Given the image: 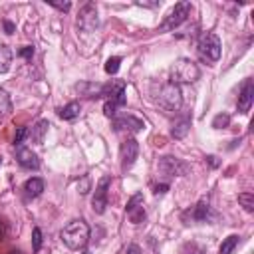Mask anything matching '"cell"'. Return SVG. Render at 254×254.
<instances>
[{
  "label": "cell",
  "instance_id": "1",
  "mask_svg": "<svg viewBox=\"0 0 254 254\" xmlns=\"http://www.w3.org/2000/svg\"><path fill=\"white\" fill-rule=\"evenodd\" d=\"M60 236H62V242H64L69 250H81V248H85V244L89 242V226H87L85 220L77 218V220L67 222V224L62 228Z\"/></svg>",
  "mask_w": 254,
  "mask_h": 254
},
{
  "label": "cell",
  "instance_id": "2",
  "mask_svg": "<svg viewBox=\"0 0 254 254\" xmlns=\"http://www.w3.org/2000/svg\"><path fill=\"white\" fill-rule=\"evenodd\" d=\"M173 83H192L200 77L198 65L190 58H179L171 67Z\"/></svg>",
  "mask_w": 254,
  "mask_h": 254
},
{
  "label": "cell",
  "instance_id": "3",
  "mask_svg": "<svg viewBox=\"0 0 254 254\" xmlns=\"http://www.w3.org/2000/svg\"><path fill=\"white\" fill-rule=\"evenodd\" d=\"M198 54H200V58L202 60H206V62H210V64H214L218 58H220V38L216 36V34H212V32H204L200 38H198Z\"/></svg>",
  "mask_w": 254,
  "mask_h": 254
},
{
  "label": "cell",
  "instance_id": "4",
  "mask_svg": "<svg viewBox=\"0 0 254 254\" xmlns=\"http://www.w3.org/2000/svg\"><path fill=\"white\" fill-rule=\"evenodd\" d=\"M159 105L165 107L167 111H179L183 105V95H181V87L177 83H165L161 87L159 93Z\"/></svg>",
  "mask_w": 254,
  "mask_h": 254
},
{
  "label": "cell",
  "instance_id": "5",
  "mask_svg": "<svg viewBox=\"0 0 254 254\" xmlns=\"http://www.w3.org/2000/svg\"><path fill=\"white\" fill-rule=\"evenodd\" d=\"M190 14V4L189 2H179V4H175V8L169 12V16L165 18V22L159 26V30L161 32H169V30H175V28H179L185 20H187V16Z\"/></svg>",
  "mask_w": 254,
  "mask_h": 254
},
{
  "label": "cell",
  "instance_id": "6",
  "mask_svg": "<svg viewBox=\"0 0 254 254\" xmlns=\"http://www.w3.org/2000/svg\"><path fill=\"white\" fill-rule=\"evenodd\" d=\"M183 220H187V222L189 220H192V222H212V220H216V212L212 210V206L206 200H200L190 210H187L183 214Z\"/></svg>",
  "mask_w": 254,
  "mask_h": 254
},
{
  "label": "cell",
  "instance_id": "7",
  "mask_svg": "<svg viewBox=\"0 0 254 254\" xmlns=\"http://www.w3.org/2000/svg\"><path fill=\"white\" fill-rule=\"evenodd\" d=\"M157 167H159V171L163 175H169V177H183V175H187L190 171L189 163H185V161H181L177 157H169V155L161 157Z\"/></svg>",
  "mask_w": 254,
  "mask_h": 254
},
{
  "label": "cell",
  "instance_id": "8",
  "mask_svg": "<svg viewBox=\"0 0 254 254\" xmlns=\"http://www.w3.org/2000/svg\"><path fill=\"white\" fill-rule=\"evenodd\" d=\"M109 185H111V177L105 175V177L99 179V183H97V187H95V190H93V196H91V208H93V212H97V214H103V212H105Z\"/></svg>",
  "mask_w": 254,
  "mask_h": 254
},
{
  "label": "cell",
  "instance_id": "9",
  "mask_svg": "<svg viewBox=\"0 0 254 254\" xmlns=\"http://www.w3.org/2000/svg\"><path fill=\"white\" fill-rule=\"evenodd\" d=\"M137 155H139V143H137V139H133V137L125 139V141L121 143V147H119L121 171H129V169L135 165Z\"/></svg>",
  "mask_w": 254,
  "mask_h": 254
},
{
  "label": "cell",
  "instance_id": "10",
  "mask_svg": "<svg viewBox=\"0 0 254 254\" xmlns=\"http://www.w3.org/2000/svg\"><path fill=\"white\" fill-rule=\"evenodd\" d=\"M77 24H79V28H81V30H85V32H91V30H95V28H97L99 18H97V8H95V4L87 2V4L79 10Z\"/></svg>",
  "mask_w": 254,
  "mask_h": 254
},
{
  "label": "cell",
  "instance_id": "11",
  "mask_svg": "<svg viewBox=\"0 0 254 254\" xmlns=\"http://www.w3.org/2000/svg\"><path fill=\"white\" fill-rule=\"evenodd\" d=\"M113 127L117 131H127V133H139L145 123L139 119V117H133V115H121V117H115L113 119Z\"/></svg>",
  "mask_w": 254,
  "mask_h": 254
},
{
  "label": "cell",
  "instance_id": "12",
  "mask_svg": "<svg viewBox=\"0 0 254 254\" xmlns=\"http://www.w3.org/2000/svg\"><path fill=\"white\" fill-rule=\"evenodd\" d=\"M127 216H129V220H131L133 224L143 222V218H145V208H143V194H141V192H137V194H133V196L129 198V202H127Z\"/></svg>",
  "mask_w": 254,
  "mask_h": 254
},
{
  "label": "cell",
  "instance_id": "13",
  "mask_svg": "<svg viewBox=\"0 0 254 254\" xmlns=\"http://www.w3.org/2000/svg\"><path fill=\"white\" fill-rule=\"evenodd\" d=\"M252 101H254V81L246 79L242 89H240V95H238V111L248 113L250 107H252Z\"/></svg>",
  "mask_w": 254,
  "mask_h": 254
},
{
  "label": "cell",
  "instance_id": "14",
  "mask_svg": "<svg viewBox=\"0 0 254 254\" xmlns=\"http://www.w3.org/2000/svg\"><path fill=\"white\" fill-rule=\"evenodd\" d=\"M16 159H18L20 167H24V169H28V171H38V169H40V159H38V155H36L32 149H28V147H20L18 153H16Z\"/></svg>",
  "mask_w": 254,
  "mask_h": 254
},
{
  "label": "cell",
  "instance_id": "15",
  "mask_svg": "<svg viewBox=\"0 0 254 254\" xmlns=\"http://www.w3.org/2000/svg\"><path fill=\"white\" fill-rule=\"evenodd\" d=\"M125 101H127V97H125V89H121L119 93H115L111 99L105 101V105H103V113H105L107 117H115L117 107H123Z\"/></svg>",
  "mask_w": 254,
  "mask_h": 254
},
{
  "label": "cell",
  "instance_id": "16",
  "mask_svg": "<svg viewBox=\"0 0 254 254\" xmlns=\"http://www.w3.org/2000/svg\"><path fill=\"white\" fill-rule=\"evenodd\" d=\"M190 123H192V119H190L189 115H185V117L177 119V121L173 123L171 135H173L175 139H183V137H187V133H189V129H190Z\"/></svg>",
  "mask_w": 254,
  "mask_h": 254
},
{
  "label": "cell",
  "instance_id": "17",
  "mask_svg": "<svg viewBox=\"0 0 254 254\" xmlns=\"http://www.w3.org/2000/svg\"><path fill=\"white\" fill-rule=\"evenodd\" d=\"M24 190H26V194L28 196H40L42 192H44V181L42 179H38V177H32V179H28L26 183H24Z\"/></svg>",
  "mask_w": 254,
  "mask_h": 254
},
{
  "label": "cell",
  "instance_id": "18",
  "mask_svg": "<svg viewBox=\"0 0 254 254\" xmlns=\"http://www.w3.org/2000/svg\"><path fill=\"white\" fill-rule=\"evenodd\" d=\"M79 111H81V105H79L77 101H69L67 105H64V107L60 109V117H62L64 121H71V119H75V117L79 115Z\"/></svg>",
  "mask_w": 254,
  "mask_h": 254
},
{
  "label": "cell",
  "instance_id": "19",
  "mask_svg": "<svg viewBox=\"0 0 254 254\" xmlns=\"http://www.w3.org/2000/svg\"><path fill=\"white\" fill-rule=\"evenodd\" d=\"M8 115H12V99L4 89H0V119H6Z\"/></svg>",
  "mask_w": 254,
  "mask_h": 254
},
{
  "label": "cell",
  "instance_id": "20",
  "mask_svg": "<svg viewBox=\"0 0 254 254\" xmlns=\"http://www.w3.org/2000/svg\"><path fill=\"white\" fill-rule=\"evenodd\" d=\"M12 64V50L8 46H0V73H6Z\"/></svg>",
  "mask_w": 254,
  "mask_h": 254
},
{
  "label": "cell",
  "instance_id": "21",
  "mask_svg": "<svg viewBox=\"0 0 254 254\" xmlns=\"http://www.w3.org/2000/svg\"><path fill=\"white\" fill-rule=\"evenodd\" d=\"M48 121L46 119H40L34 127H32V139L36 141V143H42L44 141V135H46V131H48Z\"/></svg>",
  "mask_w": 254,
  "mask_h": 254
},
{
  "label": "cell",
  "instance_id": "22",
  "mask_svg": "<svg viewBox=\"0 0 254 254\" xmlns=\"http://www.w3.org/2000/svg\"><path fill=\"white\" fill-rule=\"evenodd\" d=\"M236 244H238V236L236 234H230V236H226L224 240H222V244H220V254H232V250L236 248Z\"/></svg>",
  "mask_w": 254,
  "mask_h": 254
},
{
  "label": "cell",
  "instance_id": "23",
  "mask_svg": "<svg viewBox=\"0 0 254 254\" xmlns=\"http://www.w3.org/2000/svg\"><path fill=\"white\" fill-rule=\"evenodd\" d=\"M238 202L242 204V208L246 212H254V194L252 192H240L238 194Z\"/></svg>",
  "mask_w": 254,
  "mask_h": 254
},
{
  "label": "cell",
  "instance_id": "24",
  "mask_svg": "<svg viewBox=\"0 0 254 254\" xmlns=\"http://www.w3.org/2000/svg\"><path fill=\"white\" fill-rule=\"evenodd\" d=\"M228 123H230V115L228 113H218L212 119V127L214 129H224V127H228Z\"/></svg>",
  "mask_w": 254,
  "mask_h": 254
},
{
  "label": "cell",
  "instance_id": "25",
  "mask_svg": "<svg viewBox=\"0 0 254 254\" xmlns=\"http://www.w3.org/2000/svg\"><path fill=\"white\" fill-rule=\"evenodd\" d=\"M119 64H121V58H117V56L109 58V60L105 62V71H107L109 75H115V73L119 71Z\"/></svg>",
  "mask_w": 254,
  "mask_h": 254
},
{
  "label": "cell",
  "instance_id": "26",
  "mask_svg": "<svg viewBox=\"0 0 254 254\" xmlns=\"http://www.w3.org/2000/svg\"><path fill=\"white\" fill-rule=\"evenodd\" d=\"M42 248V230L40 228H34L32 230V250L38 252Z\"/></svg>",
  "mask_w": 254,
  "mask_h": 254
},
{
  "label": "cell",
  "instance_id": "27",
  "mask_svg": "<svg viewBox=\"0 0 254 254\" xmlns=\"http://www.w3.org/2000/svg\"><path fill=\"white\" fill-rule=\"evenodd\" d=\"M26 137H28V129L26 127H18V131L14 135V145H22Z\"/></svg>",
  "mask_w": 254,
  "mask_h": 254
},
{
  "label": "cell",
  "instance_id": "28",
  "mask_svg": "<svg viewBox=\"0 0 254 254\" xmlns=\"http://www.w3.org/2000/svg\"><path fill=\"white\" fill-rule=\"evenodd\" d=\"M48 4L54 6V8H58V10H62V12H67L71 8V2H56V0H50Z\"/></svg>",
  "mask_w": 254,
  "mask_h": 254
},
{
  "label": "cell",
  "instance_id": "29",
  "mask_svg": "<svg viewBox=\"0 0 254 254\" xmlns=\"http://www.w3.org/2000/svg\"><path fill=\"white\" fill-rule=\"evenodd\" d=\"M77 190H79L81 194H85V192L89 190V179H87V177H83L81 183H77Z\"/></svg>",
  "mask_w": 254,
  "mask_h": 254
},
{
  "label": "cell",
  "instance_id": "30",
  "mask_svg": "<svg viewBox=\"0 0 254 254\" xmlns=\"http://www.w3.org/2000/svg\"><path fill=\"white\" fill-rule=\"evenodd\" d=\"M18 54H20L22 58H26V60H30V58L34 56V48H32V46H26V48H22V50H20Z\"/></svg>",
  "mask_w": 254,
  "mask_h": 254
},
{
  "label": "cell",
  "instance_id": "31",
  "mask_svg": "<svg viewBox=\"0 0 254 254\" xmlns=\"http://www.w3.org/2000/svg\"><path fill=\"white\" fill-rule=\"evenodd\" d=\"M127 254H143V252L137 244H131V246H127Z\"/></svg>",
  "mask_w": 254,
  "mask_h": 254
},
{
  "label": "cell",
  "instance_id": "32",
  "mask_svg": "<svg viewBox=\"0 0 254 254\" xmlns=\"http://www.w3.org/2000/svg\"><path fill=\"white\" fill-rule=\"evenodd\" d=\"M167 189H169V185H157L155 187V194H163V192H167Z\"/></svg>",
  "mask_w": 254,
  "mask_h": 254
},
{
  "label": "cell",
  "instance_id": "33",
  "mask_svg": "<svg viewBox=\"0 0 254 254\" xmlns=\"http://www.w3.org/2000/svg\"><path fill=\"white\" fill-rule=\"evenodd\" d=\"M4 28H6V34H12L14 32V24L12 22H4Z\"/></svg>",
  "mask_w": 254,
  "mask_h": 254
},
{
  "label": "cell",
  "instance_id": "34",
  "mask_svg": "<svg viewBox=\"0 0 254 254\" xmlns=\"http://www.w3.org/2000/svg\"><path fill=\"white\" fill-rule=\"evenodd\" d=\"M4 236H6V226H4V222L0 220V242L4 240Z\"/></svg>",
  "mask_w": 254,
  "mask_h": 254
},
{
  "label": "cell",
  "instance_id": "35",
  "mask_svg": "<svg viewBox=\"0 0 254 254\" xmlns=\"http://www.w3.org/2000/svg\"><path fill=\"white\" fill-rule=\"evenodd\" d=\"M206 159H208V163H210L212 167H216V165H218V161H216V157H212V155H210V157H206Z\"/></svg>",
  "mask_w": 254,
  "mask_h": 254
},
{
  "label": "cell",
  "instance_id": "36",
  "mask_svg": "<svg viewBox=\"0 0 254 254\" xmlns=\"http://www.w3.org/2000/svg\"><path fill=\"white\" fill-rule=\"evenodd\" d=\"M8 254H22L20 250H12V252H8Z\"/></svg>",
  "mask_w": 254,
  "mask_h": 254
},
{
  "label": "cell",
  "instance_id": "37",
  "mask_svg": "<svg viewBox=\"0 0 254 254\" xmlns=\"http://www.w3.org/2000/svg\"><path fill=\"white\" fill-rule=\"evenodd\" d=\"M81 254H91V252H81Z\"/></svg>",
  "mask_w": 254,
  "mask_h": 254
},
{
  "label": "cell",
  "instance_id": "38",
  "mask_svg": "<svg viewBox=\"0 0 254 254\" xmlns=\"http://www.w3.org/2000/svg\"><path fill=\"white\" fill-rule=\"evenodd\" d=\"M0 165H2V159H0Z\"/></svg>",
  "mask_w": 254,
  "mask_h": 254
}]
</instances>
